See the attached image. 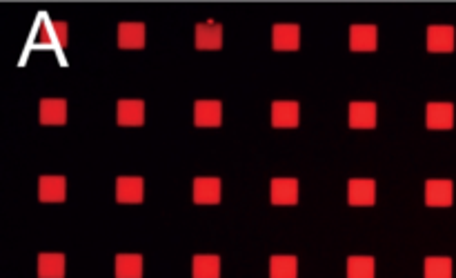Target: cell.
Returning <instances> with one entry per match:
<instances>
[{"label": "cell", "instance_id": "44dd1931", "mask_svg": "<svg viewBox=\"0 0 456 278\" xmlns=\"http://www.w3.org/2000/svg\"><path fill=\"white\" fill-rule=\"evenodd\" d=\"M377 263L372 256H350L347 258V278H374Z\"/></svg>", "mask_w": 456, "mask_h": 278}, {"label": "cell", "instance_id": "8fae6325", "mask_svg": "<svg viewBox=\"0 0 456 278\" xmlns=\"http://www.w3.org/2000/svg\"><path fill=\"white\" fill-rule=\"evenodd\" d=\"M272 125L274 127H297L299 125V102L297 100L272 102Z\"/></svg>", "mask_w": 456, "mask_h": 278}, {"label": "cell", "instance_id": "5b68a950", "mask_svg": "<svg viewBox=\"0 0 456 278\" xmlns=\"http://www.w3.org/2000/svg\"><path fill=\"white\" fill-rule=\"evenodd\" d=\"M145 180L141 176H120L116 180V201L118 203H143Z\"/></svg>", "mask_w": 456, "mask_h": 278}, {"label": "cell", "instance_id": "9c48e42d", "mask_svg": "<svg viewBox=\"0 0 456 278\" xmlns=\"http://www.w3.org/2000/svg\"><path fill=\"white\" fill-rule=\"evenodd\" d=\"M454 196L452 180H427L425 183V203L430 207H450Z\"/></svg>", "mask_w": 456, "mask_h": 278}, {"label": "cell", "instance_id": "8992f818", "mask_svg": "<svg viewBox=\"0 0 456 278\" xmlns=\"http://www.w3.org/2000/svg\"><path fill=\"white\" fill-rule=\"evenodd\" d=\"M194 203L198 205H216L221 203V178L200 176L194 178Z\"/></svg>", "mask_w": 456, "mask_h": 278}, {"label": "cell", "instance_id": "277c9868", "mask_svg": "<svg viewBox=\"0 0 456 278\" xmlns=\"http://www.w3.org/2000/svg\"><path fill=\"white\" fill-rule=\"evenodd\" d=\"M379 45L377 25H352L350 27V49L352 51H374Z\"/></svg>", "mask_w": 456, "mask_h": 278}, {"label": "cell", "instance_id": "3957f363", "mask_svg": "<svg viewBox=\"0 0 456 278\" xmlns=\"http://www.w3.org/2000/svg\"><path fill=\"white\" fill-rule=\"evenodd\" d=\"M194 123L198 127H219L223 123L221 100H196L194 102Z\"/></svg>", "mask_w": 456, "mask_h": 278}, {"label": "cell", "instance_id": "ba28073f", "mask_svg": "<svg viewBox=\"0 0 456 278\" xmlns=\"http://www.w3.org/2000/svg\"><path fill=\"white\" fill-rule=\"evenodd\" d=\"M272 45L278 51L299 49V45H301V27H299V25H289V22L274 25V29H272Z\"/></svg>", "mask_w": 456, "mask_h": 278}, {"label": "cell", "instance_id": "52a82bcc", "mask_svg": "<svg viewBox=\"0 0 456 278\" xmlns=\"http://www.w3.org/2000/svg\"><path fill=\"white\" fill-rule=\"evenodd\" d=\"M194 43L198 49H221L223 47V27L219 22H198L194 32Z\"/></svg>", "mask_w": 456, "mask_h": 278}, {"label": "cell", "instance_id": "9a60e30c", "mask_svg": "<svg viewBox=\"0 0 456 278\" xmlns=\"http://www.w3.org/2000/svg\"><path fill=\"white\" fill-rule=\"evenodd\" d=\"M118 125L136 127L145 123V102L143 100H118Z\"/></svg>", "mask_w": 456, "mask_h": 278}, {"label": "cell", "instance_id": "7402d4cb", "mask_svg": "<svg viewBox=\"0 0 456 278\" xmlns=\"http://www.w3.org/2000/svg\"><path fill=\"white\" fill-rule=\"evenodd\" d=\"M297 276H299L297 256H272L270 278H297Z\"/></svg>", "mask_w": 456, "mask_h": 278}, {"label": "cell", "instance_id": "30bf717a", "mask_svg": "<svg viewBox=\"0 0 456 278\" xmlns=\"http://www.w3.org/2000/svg\"><path fill=\"white\" fill-rule=\"evenodd\" d=\"M272 203L274 205H297L299 203V180L297 178H274L272 180Z\"/></svg>", "mask_w": 456, "mask_h": 278}, {"label": "cell", "instance_id": "e0dca14e", "mask_svg": "<svg viewBox=\"0 0 456 278\" xmlns=\"http://www.w3.org/2000/svg\"><path fill=\"white\" fill-rule=\"evenodd\" d=\"M67 121V102L63 98H43L40 100V123L43 125H63Z\"/></svg>", "mask_w": 456, "mask_h": 278}, {"label": "cell", "instance_id": "6da1fadb", "mask_svg": "<svg viewBox=\"0 0 456 278\" xmlns=\"http://www.w3.org/2000/svg\"><path fill=\"white\" fill-rule=\"evenodd\" d=\"M347 201L350 205H374L377 203V183L372 178H352L347 185Z\"/></svg>", "mask_w": 456, "mask_h": 278}, {"label": "cell", "instance_id": "2e32d148", "mask_svg": "<svg viewBox=\"0 0 456 278\" xmlns=\"http://www.w3.org/2000/svg\"><path fill=\"white\" fill-rule=\"evenodd\" d=\"M427 49L452 51L454 49V27H450V25H432V27H427Z\"/></svg>", "mask_w": 456, "mask_h": 278}, {"label": "cell", "instance_id": "d6986e66", "mask_svg": "<svg viewBox=\"0 0 456 278\" xmlns=\"http://www.w3.org/2000/svg\"><path fill=\"white\" fill-rule=\"evenodd\" d=\"M116 278H143V256L141 254H118L116 256Z\"/></svg>", "mask_w": 456, "mask_h": 278}, {"label": "cell", "instance_id": "603a6c76", "mask_svg": "<svg viewBox=\"0 0 456 278\" xmlns=\"http://www.w3.org/2000/svg\"><path fill=\"white\" fill-rule=\"evenodd\" d=\"M425 278H452V260L448 256L425 258Z\"/></svg>", "mask_w": 456, "mask_h": 278}, {"label": "cell", "instance_id": "cb8c5ba5", "mask_svg": "<svg viewBox=\"0 0 456 278\" xmlns=\"http://www.w3.org/2000/svg\"><path fill=\"white\" fill-rule=\"evenodd\" d=\"M53 32L58 34V43L67 45V25L65 22H53Z\"/></svg>", "mask_w": 456, "mask_h": 278}, {"label": "cell", "instance_id": "ffe728a7", "mask_svg": "<svg viewBox=\"0 0 456 278\" xmlns=\"http://www.w3.org/2000/svg\"><path fill=\"white\" fill-rule=\"evenodd\" d=\"M38 276L40 278H63L65 276V256L63 254H40L38 256Z\"/></svg>", "mask_w": 456, "mask_h": 278}, {"label": "cell", "instance_id": "4fadbf2b", "mask_svg": "<svg viewBox=\"0 0 456 278\" xmlns=\"http://www.w3.org/2000/svg\"><path fill=\"white\" fill-rule=\"evenodd\" d=\"M377 125V102H352L350 105V127L372 129Z\"/></svg>", "mask_w": 456, "mask_h": 278}, {"label": "cell", "instance_id": "5bb4252c", "mask_svg": "<svg viewBox=\"0 0 456 278\" xmlns=\"http://www.w3.org/2000/svg\"><path fill=\"white\" fill-rule=\"evenodd\" d=\"M118 47H123V49L145 47V25L143 22H120L118 25Z\"/></svg>", "mask_w": 456, "mask_h": 278}, {"label": "cell", "instance_id": "ac0fdd59", "mask_svg": "<svg viewBox=\"0 0 456 278\" xmlns=\"http://www.w3.org/2000/svg\"><path fill=\"white\" fill-rule=\"evenodd\" d=\"M194 278H221V258L216 254H198L192 260Z\"/></svg>", "mask_w": 456, "mask_h": 278}, {"label": "cell", "instance_id": "7a4b0ae2", "mask_svg": "<svg viewBox=\"0 0 456 278\" xmlns=\"http://www.w3.org/2000/svg\"><path fill=\"white\" fill-rule=\"evenodd\" d=\"M425 125L430 129H452V125H454V105L452 102H427Z\"/></svg>", "mask_w": 456, "mask_h": 278}, {"label": "cell", "instance_id": "7c38bea8", "mask_svg": "<svg viewBox=\"0 0 456 278\" xmlns=\"http://www.w3.org/2000/svg\"><path fill=\"white\" fill-rule=\"evenodd\" d=\"M65 190H67V180L63 176H40L38 196L43 203H63Z\"/></svg>", "mask_w": 456, "mask_h": 278}]
</instances>
